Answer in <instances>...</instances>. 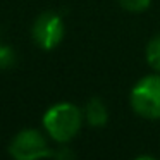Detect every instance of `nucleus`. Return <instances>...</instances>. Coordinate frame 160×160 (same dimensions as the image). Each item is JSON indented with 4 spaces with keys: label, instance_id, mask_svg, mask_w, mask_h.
Here are the masks:
<instances>
[{
    "label": "nucleus",
    "instance_id": "obj_1",
    "mask_svg": "<svg viewBox=\"0 0 160 160\" xmlns=\"http://www.w3.org/2000/svg\"><path fill=\"white\" fill-rule=\"evenodd\" d=\"M83 115V112L69 102L55 103L43 115V128L53 141L67 143L79 132Z\"/></svg>",
    "mask_w": 160,
    "mask_h": 160
},
{
    "label": "nucleus",
    "instance_id": "obj_2",
    "mask_svg": "<svg viewBox=\"0 0 160 160\" xmlns=\"http://www.w3.org/2000/svg\"><path fill=\"white\" fill-rule=\"evenodd\" d=\"M131 107L145 119H160V72L145 76L131 90Z\"/></svg>",
    "mask_w": 160,
    "mask_h": 160
},
{
    "label": "nucleus",
    "instance_id": "obj_3",
    "mask_svg": "<svg viewBox=\"0 0 160 160\" xmlns=\"http://www.w3.org/2000/svg\"><path fill=\"white\" fill-rule=\"evenodd\" d=\"M9 153L14 160H43L53 155L47 138L38 129H22L12 138Z\"/></svg>",
    "mask_w": 160,
    "mask_h": 160
},
{
    "label": "nucleus",
    "instance_id": "obj_4",
    "mask_svg": "<svg viewBox=\"0 0 160 160\" xmlns=\"http://www.w3.org/2000/svg\"><path fill=\"white\" fill-rule=\"evenodd\" d=\"M66 26L57 12H43L36 18L31 35L35 43L43 50H53L64 38Z\"/></svg>",
    "mask_w": 160,
    "mask_h": 160
},
{
    "label": "nucleus",
    "instance_id": "obj_5",
    "mask_svg": "<svg viewBox=\"0 0 160 160\" xmlns=\"http://www.w3.org/2000/svg\"><path fill=\"white\" fill-rule=\"evenodd\" d=\"M84 117L93 128H102L108 121V110L102 98H91L84 107Z\"/></svg>",
    "mask_w": 160,
    "mask_h": 160
},
{
    "label": "nucleus",
    "instance_id": "obj_6",
    "mask_svg": "<svg viewBox=\"0 0 160 160\" xmlns=\"http://www.w3.org/2000/svg\"><path fill=\"white\" fill-rule=\"evenodd\" d=\"M146 60L153 71L160 72V35L153 36L146 45Z\"/></svg>",
    "mask_w": 160,
    "mask_h": 160
},
{
    "label": "nucleus",
    "instance_id": "obj_7",
    "mask_svg": "<svg viewBox=\"0 0 160 160\" xmlns=\"http://www.w3.org/2000/svg\"><path fill=\"white\" fill-rule=\"evenodd\" d=\"M121 7L129 12H143L150 7L152 0H117Z\"/></svg>",
    "mask_w": 160,
    "mask_h": 160
},
{
    "label": "nucleus",
    "instance_id": "obj_8",
    "mask_svg": "<svg viewBox=\"0 0 160 160\" xmlns=\"http://www.w3.org/2000/svg\"><path fill=\"white\" fill-rule=\"evenodd\" d=\"M16 53L9 45H0V69H7L14 64Z\"/></svg>",
    "mask_w": 160,
    "mask_h": 160
},
{
    "label": "nucleus",
    "instance_id": "obj_9",
    "mask_svg": "<svg viewBox=\"0 0 160 160\" xmlns=\"http://www.w3.org/2000/svg\"><path fill=\"white\" fill-rule=\"evenodd\" d=\"M52 157H55V160H72V152L67 150V148H64V150L57 152L55 155H52Z\"/></svg>",
    "mask_w": 160,
    "mask_h": 160
},
{
    "label": "nucleus",
    "instance_id": "obj_10",
    "mask_svg": "<svg viewBox=\"0 0 160 160\" xmlns=\"http://www.w3.org/2000/svg\"><path fill=\"white\" fill-rule=\"evenodd\" d=\"M134 160H157V158H153V157H148V155H143V157H138V158H134Z\"/></svg>",
    "mask_w": 160,
    "mask_h": 160
}]
</instances>
